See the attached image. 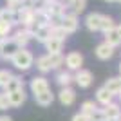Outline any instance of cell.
<instances>
[{
    "label": "cell",
    "mask_w": 121,
    "mask_h": 121,
    "mask_svg": "<svg viewBox=\"0 0 121 121\" xmlns=\"http://www.w3.org/2000/svg\"><path fill=\"white\" fill-rule=\"evenodd\" d=\"M58 99L63 107H71L74 105L76 101V91L72 87H60V92H58Z\"/></svg>",
    "instance_id": "9"
},
{
    "label": "cell",
    "mask_w": 121,
    "mask_h": 121,
    "mask_svg": "<svg viewBox=\"0 0 121 121\" xmlns=\"http://www.w3.org/2000/svg\"><path fill=\"white\" fill-rule=\"evenodd\" d=\"M11 76H13L11 71H7V69H0V89H2V91L5 89L7 81L11 80Z\"/></svg>",
    "instance_id": "27"
},
{
    "label": "cell",
    "mask_w": 121,
    "mask_h": 121,
    "mask_svg": "<svg viewBox=\"0 0 121 121\" xmlns=\"http://www.w3.org/2000/svg\"><path fill=\"white\" fill-rule=\"evenodd\" d=\"M107 89V91L110 92V94H114V96H117L121 92V76H116V78H108V80L105 81V85H103Z\"/></svg>",
    "instance_id": "20"
},
{
    "label": "cell",
    "mask_w": 121,
    "mask_h": 121,
    "mask_svg": "<svg viewBox=\"0 0 121 121\" xmlns=\"http://www.w3.org/2000/svg\"><path fill=\"white\" fill-rule=\"evenodd\" d=\"M56 83L60 87H71L74 83V76H72L71 71H67V69H60V71L56 72Z\"/></svg>",
    "instance_id": "13"
},
{
    "label": "cell",
    "mask_w": 121,
    "mask_h": 121,
    "mask_svg": "<svg viewBox=\"0 0 121 121\" xmlns=\"http://www.w3.org/2000/svg\"><path fill=\"white\" fill-rule=\"evenodd\" d=\"M89 121H105V116H103V112H101V107L94 112V114L89 116Z\"/></svg>",
    "instance_id": "29"
},
{
    "label": "cell",
    "mask_w": 121,
    "mask_h": 121,
    "mask_svg": "<svg viewBox=\"0 0 121 121\" xmlns=\"http://www.w3.org/2000/svg\"><path fill=\"white\" fill-rule=\"evenodd\" d=\"M101 16H103V15H99V13H91V15H87V18H85V27H87L89 31H92V33L99 31Z\"/></svg>",
    "instance_id": "17"
},
{
    "label": "cell",
    "mask_w": 121,
    "mask_h": 121,
    "mask_svg": "<svg viewBox=\"0 0 121 121\" xmlns=\"http://www.w3.org/2000/svg\"><path fill=\"white\" fill-rule=\"evenodd\" d=\"M15 18H16V11H11L9 7H0V20L2 22L15 25Z\"/></svg>",
    "instance_id": "23"
},
{
    "label": "cell",
    "mask_w": 121,
    "mask_h": 121,
    "mask_svg": "<svg viewBox=\"0 0 121 121\" xmlns=\"http://www.w3.org/2000/svg\"><path fill=\"white\" fill-rule=\"evenodd\" d=\"M0 121H13V117L7 116V114H2V116H0Z\"/></svg>",
    "instance_id": "31"
},
{
    "label": "cell",
    "mask_w": 121,
    "mask_h": 121,
    "mask_svg": "<svg viewBox=\"0 0 121 121\" xmlns=\"http://www.w3.org/2000/svg\"><path fill=\"white\" fill-rule=\"evenodd\" d=\"M7 98H9V103H11V108H16V107H22L25 103V91H15V92H7Z\"/></svg>",
    "instance_id": "16"
},
{
    "label": "cell",
    "mask_w": 121,
    "mask_h": 121,
    "mask_svg": "<svg viewBox=\"0 0 121 121\" xmlns=\"http://www.w3.org/2000/svg\"><path fill=\"white\" fill-rule=\"evenodd\" d=\"M43 45H45L47 54H61L65 42H61V40H58V38H52V36H51V38L43 43Z\"/></svg>",
    "instance_id": "14"
},
{
    "label": "cell",
    "mask_w": 121,
    "mask_h": 121,
    "mask_svg": "<svg viewBox=\"0 0 121 121\" xmlns=\"http://www.w3.org/2000/svg\"><path fill=\"white\" fill-rule=\"evenodd\" d=\"M35 101L38 103L40 107H49L52 101H54V94H52V91H45V92H40V94H36L35 96Z\"/></svg>",
    "instance_id": "21"
},
{
    "label": "cell",
    "mask_w": 121,
    "mask_h": 121,
    "mask_svg": "<svg viewBox=\"0 0 121 121\" xmlns=\"http://www.w3.org/2000/svg\"><path fill=\"white\" fill-rule=\"evenodd\" d=\"M72 76H74V83L80 87V89H89V87L92 85V81H94L92 72L87 71V69H80V71L72 72Z\"/></svg>",
    "instance_id": "6"
},
{
    "label": "cell",
    "mask_w": 121,
    "mask_h": 121,
    "mask_svg": "<svg viewBox=\"0 0 121 121\" xmlns=\"http://www.w3.org/2000/svg\"><path fill=\"white\" fill-rule=\"evenodd\" d=\"M117 99H119V105H121V92L117 94Z\"/></svg>",
    "instance_id": "34"
},
{
    "label": "cell",
    "mask_w": 121,
    "mask_h": 121,
    "mask_svg": "<svg viewBox=\"0 0 121 121\" xmlns=\"http://www.w3.org/2000/svg\"><path fill=\"white\" fill-rule=\"evenodd\" d=\"M114 94H110V92L107 91L105 87H99V89H98L96 91V103L99 107H105V105H108V103H112V101H114Z\"/></svg>",
    "instance_id": "15"
},
{
    "label": "cell",
    "mask_w": 121,
    "mask_h": 121,
    "mask_svg": "<svg viewBox=\"0 0 121 121\" xmlns=\"http://www.w3.org/2000/svg\"><path fill=\"white\" fill-rule=\"evenodd\" d=\"M29 89H31V92H33V96H36V94H40V92L49 91L51 85H49V80H47L45 76L40 74V76H35V78H31Z\"/></svg>",
    "instance_id": "7"
},
{
    "label": "cell",
    "mask_w": 121,
    "mask_h": 121,
    "mask_svg": "<svg viewBox=\"0 0 121 121\" xmlns=\"http://www.w3.org/2000/svg\"><path fill=\"white\" fill-rule=\"evenodd\" d=\"M98 108H99V105H98L94 99H87V101H83V103H81L80 112H83V114H87V116H91V114H94Z\"/></svg>",
    "instance_id": "24"
},
{
    "label": "cell",
    "mask_w": 121,
    "mask_h": 121,
    "mask_svg": "<svg viewBox=\"0 0 121 121\" xmlns=\"http://www.w3.org/2000/svg\"><path fill=\"white\" fill-rule=\"evenodd\" d=\"M18 49H20V47L16 45L11 38H0V58H2V60L9 61Z\"/></svg>",
    "instance_id": "5"
},
{
    "label": "cell",
    "mask_w": 121,
    "mask_h": 121,
    "mask_svg": "<svg viewBox=\"0 0 121 121\" xmlns=\"http://www.w3.org/2000/svg\"><path fill=\"white\" fill-rule=\"evenodd\" d=\"M36 69L45 76L47 72L51 71H60L63 69V54H43V56H38L35 61Z\"/></svg>",
    "instance_id": "1"
},
{
    "label": "cell",
    "mask_w": 121,
    "mask_h": 121,
    "mask_svg": "<svg viewBox=\"0 0 121 121\" xmlns=\"http://www.w3.org/2000/svg\"><path fill=\"white\" fill-rule=\"evenodd\" d=\"M63 67L71 72H76V71H80V69H83V54L78 52V51L67 52L63 56Z\"/></svg>",
    "instance_id": "3"
},
{
    "label": "cell",
    "mask_w": 121,
    "mask_h": 121,
    "mask_svg": "<svg viewBox=\"0 0 121 121\" xmlns=\"http://www.w3.org/2000/svg\"><path fill=\"white\" fill-rule=\"evenodd\" d=\"M105 2H110V4H114V2H117V4H121V0H105Z\"/></svg>",
    "instance_id": "32"
},
{
    "label": "cell",
    "mask_w": 121,
    "mask_h": 121,
    "mask_svg": "<svg viewBox=\"0 0 121 121\" xmlns=\"http://www.w3.org/2000/svg\"><path fill=\"white\" fill-rule=\"evenodd\" d=\"M119 121H121V117H119Z\"/></svg>",
    "instance_id": "38"
},
{
    "label": "cell",
    "mask_w": 121,
    "mask_h": 121,
    "mask_svg": "<svg viewBox=\"0 0 121 121\" xmlns=\"http://www.w3.org/2000/svg\"><path fill=\"white\" fill-rule=\"evenodd\" d=\"M15 2H16V0H5V5H7V4H15Z\"/></svg>",
    "instance_id": "33"
},
{
    "label": "cell",
    "mask_w": 121,
    "mask_h": 121,
    "mask_svg": "<svg viewBox=\"0 0 121 121\" xmlns=\"http://www.w3.org/2000/svg\"><path fill=\"white\" fill-rule=\"evenodd\" d=\"M24 87H25L24 78H22V76L13 74V76H11V80L7 81V85H5V89H4V91H5V92H15V91H22Z\"/></svg>",
    "instance_id": "18"
},
{
    "label": "cell",
    "mask_w": 121,
    "mask_h": 121,
    "mask_svg": "<svg viewBox=\"0 0 121 121\" xmlns=\"http://www.w3.org/2000/svg\"><path fill=\"white\" fill-rule=\"evenodd\" d=\"M9 61H11V65L15 67L16 71L27 72L31 67L35 65V56H33V52H31L27 47H24V49H18V51H16Z\"/></svg>",
    "instance_id": "2"
},
{
    "label": "cell",
    "mask_w": 121,
    "mask_h": 121,
    "mask_svg": "<svg viewBox=\"0 0 121 121\" xmlns=\"http://www.w3.org/2000/svg\"><path fill=\"white\" fill-rule=\"evenodd\" d=\"M101 112H103L105 119H117V117H121V105L116 103V101H112L108 105L101 107Z\"/></svg>",
    "instance_id": "10"
},
{
    "label": "cell",
    "mask_w": 121,
    "mask_h": 121,
    "mask_svg": "<svg viewBox=\"0 0 121 121\" xmlns=\"http://www.w3.org/2000/svg\"><path fill=\"white\" fill-rule=\"evenodd\" d=\"M67 2H71V0H67Z\"/></svg>",
    "instance_id": "37"
},
{
    "label": "cell",
    "mask_w": 121,
    "mask_h": 121,
    "mask_svg": "<svg viewBox=\"0 0 121 121\" xmlns=\"http://www.w3.org/2000/svg\"><path fill=\"white\" fill-rule=\"evenodd\" d=\"M67 7H71V13H74L76 16L83 13L87 7V0H71V2H67Z\"/></svg>",
    "instance_id": "22"
},
{
    "label": "cell",
    "mask_w": 121,
    "mask_h": 121,
    "mask_svg": "<svg viewBox=\"0 0 121 121\" xmlns=\"http://www.w3.org/2000/svg\"><path fill=\"white\" fill-rule=\"evenodd\" d=\"M11 108V103H9V98H7V92L5 91H0V110L5 112Z\"/></svg>",
    "instance_id": "28"
},
{
    "label": "cell",
    "mask_w": 121,
    "mask_h": 121,
    "mask_svg": "<svg viewBox=\"0 0 121 121\" xmlns=\"http://www.w3.org/2000/svg\"><path fill=\"white\" fill-rule=\"evenodd\" d=\"M71 121H89V116H87V114H83V112H78V114H74V116H72Z\"/></svg>",
    "instance_id": "30"
},
{
    "label": "cell",
    "mask_w": 121,
    "mask_h": 121,
    "mask_svg": "<svg viewBox=\"0 0 121 121\" xmlns=\"http://www.w3.org/2000/svg\"><path fill=\"white\" fill-rule=\"evenodd\" d=\"M105 42L112 47L121 45V25H114L110 31L105 33Z\"/></svg>",
    "instance_id": "12"
},
{
    "label": "cell",
    "mask_w": 121,
    "mask_h": 121,
    "mask_svg": "<svg viewBox=\"0 0 121 121\" xmlns=\"http://www.w3.org/2000/svg\"><path fill=\"white\" fill-rule=\"evenodd\" d=\"M58 25H60L61 29L65 31L67 35H72V33H76V31H78V25H80V22H78V16H76L74 13L67 11L63 16H60V22H58Z\"/></svg>",
    "instance_id": "4"
},
{
    "label": "cell",
    "mask_w": 121,
    "mask_h": 121,
    "mask_svg": "<svg viewBox=\"0 0 121 121\" xmlns=\"http://www.w3.org/2000/svg\"><path fill=\"white\" fill-rule=\"evenodd\" d=\"M105 121H119V117H117V119H105Z\"/></svg>",
    "instance_id": "35"
},
{
    "label": "cell",
    "mask_w": 121,
    "mask_h": 121,
    "mask_svg": "<svg viewBox=\"0 0 121 121\" xmlns=\"http://www.w3.org/2000/svg\"><path fill=\"white\" fill-rule=\"evenodd\" d=\"M114 20H112V16H108V15H103L101 16V24H99V31L101 33H103V35H105L107 31H110L112 27H114Z\"/></svg>",
    "instance_id": "25"
},
{
    "label": "cell",
    "mask_w": 121,
    "mask_h": 121,
    "mask_svg": "<svg viewBox=\"0 0 121 121\" xmlns=\"http://www.w3.org/2000/svg\"><path fill=\"white\" fill-rule=\"evenodd\" d=\"M51 38V25H40L38 29L35 31V35H33V40H36L38 43H45L47 40Z\"/></svg>",
    "instance_id": "19"
},
{
    "label": "cell",
    "mask_w": 121,
    "mask_h": 121,
    "mask_svg": "<svg viewBox=\"0 0 121 121\" xmlns=\"http://www.w3.org/2000/svg\"><path fill=\"white\" fill-rule=\"evenodd\" d=\"M96 56L99 58V60H103V61H107V60H110L112 56H114V52H116V47H112V45H108L107 42H101L99 45L96 47Z\"/></svg>",
    "instance_id": "11"
},
{
    "label": "cell",
    "mask_w": 121,
    "mask_h": 121,
    "mask_svg": "<svg viewBox=\"0 0 121 121\" xmlns=\"http://www.w3.org/2000/svg\"><path fill=\"white\" fill-rule=\"evenodd\" d=\"M119 76H121V61H119Z\"/></svg>",
    "instance_id": "36"
},
{
    "label": "cell",
    "mask_w": 121,
    "mask_h": 121,
    "mask_svg": "<svg viewBox=\"0 0 121 121\" xmlns=\"http://www.w3.org/2000/svg\"><path fill=\"white\" fill-rule=\"evenodd\" d=\"M11 33H13V25L0 20V38H9Z\"/></svg>",
    "instance_id": "26"
},
{
    "label": "cell",
    "mask_w": 121,
    "mask_h": 121,
    "mask_svg": "<svg viewBox=\"0 0 121 121\" xmlns=\"http://www.w3.org/2000/svg\"><path fill=\"white\" fill-rule=\"evenodd\" d=\"M11 40L15 42L16 45L20 47V49H24V47H27V43H29L31 40H33V36H31V33L27 29H24V27H18V29L15 31V33H11L9 36Z\"/></svg>",
    "instance_id": "8"
}]
</instances>
